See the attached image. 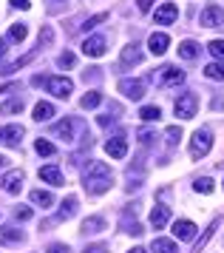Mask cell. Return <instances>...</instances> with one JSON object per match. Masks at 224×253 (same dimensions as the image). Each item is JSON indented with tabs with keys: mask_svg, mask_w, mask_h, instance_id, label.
<instances>
[{
	"mask_svg": "<svg viewBox=\"0 0 224 253\" xmlns=\"http://www.w3.org/2000/svg\"><path fill=\"white\" fill-rule=\"evenodd\" d=\"M136 6H139V12H150V6H153V0H136Z\"/></svg>",
	"mask_w": 224,
	"mask_h": 253,
	"instance_id": "43",
	"label": "cell"
},
{
	"mask_svg": "<svg viewBox=\"0 0 224 253\" xmlns=\"http://www.w3.org/2000/svg\"><path fill=\"white\" fill-rule=\"evenodd\" d=\"M139 60H142V51L136 46H128L122 51V63H139Z\"/></svg>",
	"mask_w": 224,
	"mask_h": 253,
	"instance_id": "29",
	"label": "cell"
},
{
	"mask_svg": "<svg viewBox=\"0 0 224 253\" xmlns=\"http://www.w3.org/2000/svg\"><path fill=\"white\" fill-rule=\"evenodd\" d=\"M216 228H219V219H216L213 225H210V228H207V230H204V233H202V239H199V242H196V245H193V253H202V248H204V245H207V239H210V236H213V233H216Z\"/></svg>",
	"mask_w": 224,
	"mask_h": 253,
	"instance_id": "26",
	"label": "cell"
},
{
	"mask_svg": "<svg viewBox=\"0 0 224 253\" xmlns=\"http://www.w3.org/2000/svg\"><path fill=\"white\" fill-rule=\"evenodd\" d=\"M179 139H182V128L170 126V128H168V145H170V148H173V145H176Z\"/></svg>",
	"mask_w": 224,
	"mask_h": 253,
	"instance_id": "35",
	"label": "cell"
},
{
	"mask_svg": "<svg viewBox=\"0 0 224 253\" xmlns=\"http://www.w3.org/2000/svg\"><path fill=\"white\" fill-rule=\"evenodd\" d=\"M128 253H145V251H142V248H134V251H128Z\"/></svg>",
	"mask_w": 224,
	"mask_h": 253,
	"instance_id": "49",
	"label": "cell"
},
{
	"mask_svg": "<svg viewBox=\"0 0 224 253\" xmlns=\"http://www.w3.org/2000/svg\"><path fill=\"white\" fill-rule=\"evenodd\" d=\"M54 134H57V137H63L66 142H71V139H74V126H71V120L57 123V126H54Z\"/></svg>",
	"mask_w": 224,
	"mask_h": 253,
	"instance_id": "20",
	"label": "cell"
},
{
	"mask_svg": "<svg viewBox=\"0 0 224 253\" xmlns=\"http://www.w3.org/2000/svg\"><path fill=\"white\" fill-rule=\"evenodd\" d=\"M204 77H210V80H224V63H210V66L204 69Z\"/></svg>",
	"mask_w": 224,
	"mask_h": 253,
	"instance_id": "27",
	"label": "cell"
},
{
	"mask_svg": "<svg viewBox=\"0 0 224 253\" xmlns=\"http://www.w3.org/2000/svg\"><path fill=\"white\" fill-rule=\"evenodd\" d=\"M199 23L207 26V29H216V26L224 23V9L222 6H207L202 14H199Z\"/></svg>",
	"mask_w": 224,
	"mask_h": 253,
	"instance_id": "5",
	"label": "cell"
},
{
	"mask_svg": "<svg viewBox=\"0 0 224 253\" xmlns=\"http://www.w3.org/2000/svg\"><path fill=\"white\" fill-rule=\"evenodd\" d=\"M85 253H108L102 245H94V248H85Z\"/></svg>",
	"mask_w": 224,
	"mask_h": 253,
	"instance_id": "46",
	"label": "cell"
},
{
	"mask_svg": "<svg viewBox=\"0 0 224 253\" xmlns=\"http://www.w3.org/2000/svg\"><path fill=\"white\" fill-rule=\"evenodd\" d=\"M82 54L85 57H102L105 54V37H88L82 43Z\"/></svg>",
	"mask_w": 224,
	"mask_h": 253,
	"instance_id": "12",
	"label": "cell"
},
{
	"mask_svg": "<svg viewBox=\"0 0 224 253\" xmlns=\"http://www.w3.org/2000/svg\"><path fill=\"white\" fill-rule=\"evenodd\" d=\"M57 63H60L63 69H68V66H74V54H71V51H66V54H60V57H57Z\"/></svg>",
	"mask_w": 224,
	"mask_h": 253,
	"instance_id": "37",
	"label": "cell"
},
{
	"mask_svg": "<svg viewBox=\"0 0 224 253\" xmlns=\"http://www.w3.org/2000/svg\"><path fill=\"white\" fill-rule=\"evenodd\" d=\"M179 57L196 60L199 57V43H196V40H185V43H179Z\"/></svg>",
	"mask_w": 224,
	"mask_h": 253,
	"instance_id": "17",
	"label": "cell"
},
{
	"mask_svg": "<svg viewBox=\"0 0 224 253\" xmlns=\"http://www.w3.org/2000/svg\"><path fill=\"white\" fill-rule=\"evenodd\" d=\"M40 179L48 185H63V171L57 165H45V168H40Z\"/></svg>",
	"mask_w": 224,
	"mask_h": 253,
	"instance_id": "16",
	"label": "cell"
},
{
	"mask_svg": "<svg viewBox=\"0 0 224 253\" xmlns=\"http://www.w3.org/2000/svg\"><path fill=\"white\" fill-rule=\"evenodd\" d=\"M102 20H108V14L102 12V14H97V17H91V20H85V29H94L97 23H102Z\"/></svg>",
	"mask_w": 224,
	"mask_h": 253,
	"instance_id": "40",
	"label": "cell"
},
{
	"mask_svg": "<svg viewBox=\"0 0 224 253\" xmlns=\"http://www.w3.org/2000/svg\"><path fill=\"white\" fill-rule=\"evenodd\" d=\"M23 239V233L17 228H0V245H17Z\"/></svg>",
	"mask_w": 224,
	"mask_h": 253,
	"instance_id": "19",
	"label": "cell"
},
{
	"mask_svg": "<svg viewBox=\"0 0 224 253\" xmlns=\"http://www.w3.org/2000/svg\"><path fill=\"white\" fill-rule=\"evenodd\" d=\"M82 230H85V233H100V230H105V219L102 216L85 219V222H82Z\"/></svg>",
	"mask_w": 224,
	"mask_h": 253,
	"instance_id": "23",
	"label": "cell"
},
{
	"mask_svg": "<svg viewBox=\"0 0 224 253\" xmlns=\"http://www.w3.org/2000/svg\"><path fill=\"white\" fill-rule=\"evenodd\" d=\"M139 117H142L145 123H156L159 117H162V111H159L156 105H145V108H139Z\"/></svg>",
	"mask_w": 224,
	"mask_h": 253,
	"instance_id": "25",
	"label": "cell"
},
{
	"mask_svg": "<svg viewBox=\"0 0 224 253\" xmlns=\"http://www.w3.org/2000/svg\"><path fill=\"white\" fill-rule=\"evenodd\" d=\"M111 123H113V117H108V114L100 117V126H111Z\"/></svg>",
	"mask_w": 224,
	"mask_h": 253,
	"instance_id": "47",
	"label": "cell"
},
{
	"mask_svg": "<svg viewBox=\"0 0 224 253\" xmlns=\"http://www.w3.org/2000/svg\"><path fill=\"white\" fill-rule=\"evenodd\" d=\"M105 151L111 154L113 160H125V157H128V139H125L122 134L113 137V139H108V142H105Z\"/></svg>",
	"mask_w": 224,
	"mask_h": 253,
	"instance_id": "10",
	"label": "cell"
},
{
	"mask_svg": "<svg viewBox=\"0 0 224 253\" xmlns=\"http://www.w3.org/2000/svg\"><path fill=\"white\" fill-rule=\"evenodd\" d=\"M196 191H199V194H213V179H210V176L196 179Z\"/></svg>",
	"mask_w": 224,
	"mask_h": 253,
	"instance_id": "32",
	"label": "cell"
},
{
	"mask_svg": "<svg viewBox=\"0 0 224 253\" xmlns=\"http://www.w3.org/2000/svg\"><path fill=\"white\" fill-rule=\"evenodd\" d=\"M139 139H142V145H150V142L156 139V134H153V131H148V128H142V131H139Z\"/></svg>",
	"mask_w": 224,
	"mask_h": 253,
	"instance_id": "38",
	"label": "cell"
},
{
	"mask_svg": "<svg viewBox=\"0 0 224 253\" xmlns=\"http://www.w3.org/2000/svg\"><path fill=\"white\" fill-rule=\"evenodd\" d=\"M32 202L40 208H51L54 205V196L48 194V191H32Z\"/></svg>",
	"mask_w": 224,
	"mask_h": 253,
	"instance_id": "22",
	"label": "cell"
},
{
	"mask_svg": "<svg viewBox=\"0 0 224 253\" xmlns=\"http://www.w3.org/2000/svg\"><path fill=\"white\" fill-rule=\"evenodd\" d=\"M74 213H77V196H68L66 202H63V208H60L57 219H71Z\"/></svg>",
	"mask_w": 224,
	"mask_h": 253,
	"instance_id": "21",
	"label": "cell"
},
{
	"mask_svg": "<svg viewBox=\"0 0 224 253\" xmlns=\"http://www.w3.org/2000/svg\"><path fill=\"white\" fill-rule=\"evenodd\" d=\"M48 253H71L66 248V245H51V248H48Z\"/></svg>",
	"mask_w": 224,
	"mask_h": 253,
	"instance_id": "44",
	"label": "cell"
},
{
	"mask_svg": "<svg viewBox=\"0 0 224 253\" xmlns=\"http://www.w3.org/2000/svg\"><path fill=\"white\" fill-rule=\"evenodd\" d=\"M32 57H34V54H26V57L14 60L11 66H6V74H11V71H17V69H20V66H26V63H29V60H32Z\"/></svg>",
	"mask_w": 224,
	"mask_h": 253,
	"instance_id": "36",
	"label": "cell"
},
{
	"mask_svg": "<svg viewBox=\"0 0 224 253\" xmlns=\"http://www.w3.org/2000/svg\"><path fill=\"white\" fill-rule=\"evenodd\" d=\"M82 185L88 194H105L113 185V173L105 162H88V168L82 171Z\"/></svg>",
	"mask_w": 224,
	"mask_h": 253,
	"instance_id": "1",
	"label": "cell"
},
{
	"mask_svg": "<svg viewBox=\"0 0 224 253\" xmlns=\"http://www.w3.org/2000/svg\"><path fill=\"white\" fill-rule=\"evenodd\" d=\"M34 148H37V154H40V157H51V154L57 151L48 139H37V145H34Z\"/></svg>",
	"mask_w": 224,
	"mask_h": 253,
	"instance_id": "31",
	"label": "cell"
},
{
	"mask_svg": "<svg viewBox=\"0 0 224 253\" xmlns=\"http://www.w3.org/2000/svg\"><path fill=\"white\" fill-rule=\"evenodd\" d=\"M26 35H29V32H26V26H23V23H17V26H11L9 40H17V43H20V40H26Z\"/></svg>",
	"mask_w": 224,
	"mask_h": 253,
	"instance_id": "33",
	"label": "cell"
},
{
	"mask_svg": "<svg viewBox=\"0 0 224 253\" xmlns=\"http://www.w3.org/2000/svg\"><path fill=\"white\" fill-rule=\"evenodd\" d=\"M48 91L54 94V97H60V100H68L71 97V91H74V83L68 80V77H48Z\"/></svg>",
	"mask_w": 224,
	"mask_h": 253,
	"instance_id": "4",
	"label": "cell"
},
{
	"mask_svg": "<svg viewBox=\"0 0 224 253\" xmlns=\"http://www.w3.org/2000/svg\"><path fill=\"white\" fill-rule=\"evenodd\" d=\"M6 162H9V160H6V157H0V168H3V165H6Z\"/></svg>",
	"mask_w": 224,
	"mask_h": 253,
	"instance_id": "50",
	"label": "cell"
},
{
	"mask_svg": "<svg viewBox=\"0 0 224 253\" xmlns=\"http://www.w3.org/2000/svg\"><path fill=\"white\" fill-rule=\"evenodd\" d=\"M179 17V6L176 3H162L156 9V26H170Z\"/></svg>",
	"mask_w": 224,
	"mask_h": 253,
	"instance_id": "6",
	"label": "cell"
},
{
	"mask_svg": "<svg viewBox=\"0 0 224 253\" xmlns=\"http://www.w3.org/2000/svg\"><path fill=\"white\" fill-rule=\"evenodd\" d=\"M168 219H170V208H165V205H156L153 211H150V225L153 228H165L168 225Z\"/></svg>",
	"mask_w": 224,
	"mask_h": 253,
	"instance_id": "15",
	"label": "cell"
},
{
	"mask_svg": "<svg viewBox=\"0 0 224 253\" xmlns=\"http://www.w3.org/2000/svg\"><path fill=\"white\" fill-rule=\"evenodd\" d=\"M210 148H213V134L207 128H199L190 139V157L193 160H202V157L210 154Z\"/></svg>",
	"mask_w": 224,
	"mask_h": 253,
	"instance_id": "2",
	"label": "cell"
},
{
	"mask_svg": "<svg viewBox=\"0 0 224 253\" xmlns=\"http://www.w3.org/2000/svg\"><path fill=\"white\" fill-rule=\"evenodd\" d=\"M150 251L153 253H176V245H173L170 239H153Z\"/></svg>",
	"mask_w": 224,
	"mask_h": 253,
	"instance_id": "24",
	"label": "cell"
},
{
	"mask_svg": "<svg viewBox=\"0 0 224 253\" xmlns=\"http://www.w3.org/2000/svg\"><path fill=\"white\" fill-rule=\"evenodd\" d=\"M196 225H193L190 219H176V222H173V236H176V239H182V242H187V239H193V236H196Z\"/></svg>",
	"mask_w": 224,
	"mask_h": 253,
	"instance_id": "8",
	"label": "cell"
},
{
	"mask_svg": "<svg viewBox=\"0 0 224 253\" xmlns=\"http://www.w3.org/2000/svg\"><path fill=\"white\" fill-rule=\"evenodd\" d=\"M196 108H199V97L196 94H182L176 100V117H182V120L196 117Z\"/></svg>",
	"mask_w": 224,
	"mask_h": 253,
	"instance_id": "3",
	"label": "cell"
},
{
	"mask_svg": "<svg viewBox=\"0 0 224 253\" xmlns=\"http://www.w3.org/2000/svg\"><path fill=\"white\" fill-rule=\"evenodd\" d=\"M207 51L213 54V57H219V60H224V40H213L210 46H207Z\"/></svg>",
	"mask_w": 224,
	"mask_h": 253,
	"instance_id": "34",
	"label": "cell"
},
{
	"mask_svg": "<svg viewBox=\"0 0 224 253\" xmlns=\"http://www.w3.org/2000/svg\"><path fill=\"white\" fill-rule=\"evenodd\" d=\"M54 117V105L51 103H37L34 105V120L37 123H45V120H51Z\"/></svg>",
	"mask_w": 224,
	"mask_h": 253,
	"instance_id": "18",
	"label": "cell"
},
{
	"mask_svg": "<svg viewBox=\"0 0 224 253\" xmlns=\"http://www.w3.org/2000/svg\"><path fill=\"white\" fill-rule=\"evenodd\" d=\"M100 103H102V94L100 91H88L82 100H79V105H82V108H97Z\"/></svg>",
	"mask_w": 224,
	"mask_h": 253,
	"instance_id": "28",
	"label": "cell"
},
{
	"mask_svg": "<svg viewBox=\"0 0 224 253\" xmlns=\"http://www.w3.org/2000/svg\"><path fill=\"white\" fill-rule=\"evenodd\" d=\"M14 216L23 219V222H26V219H32V208H17V213H14Z\"/></svg>",
	"mask_w": 224,
	"mask_h": 253,
	"instance_id": "42",
	"label": "cell"
},
{
	"mask_svg": "<svg viewBox=\"0 0 224 253\" xmlns=\"http://www.w3.org/2000/svg\"><path fill=\"white\" fill-rule=\"evenodd\" d=\"M51 37H54V35H51V29L45 26L43 32H40V46H48V43H51Z\"/></svg>",
	"mask_w": 224,
	"mask_h": 253,
	"instance_id": "41",
	"label": "cell"
},
{
	"mask_svg": "<svg viewBox=\"0 0 224 253\" xmlns=\"http://www.w3.org/2000/svg\"><path fill=\"white\" fill-rule=\"evenodd\" d=\"M17 111H23V100H9L0 105V114H17Z\"/></svg>",
	"mask_w": 224,
	"mask_h": 253,
	"instance_id": "30",
	"label": "cell"
},
{
	"mask_svg": "<svg viewBox=\"0 0 224 253\" xmlns=\"http://www.w3.org/2000/svg\"><path fill=\"white\" fill-rule=\"evenodd\" d=\"M125 230H128V233H134V236H139V233H142V225H139V222H128V219H125Z\"/></svg>",
	"mask_w": 224,
	"mask_h": 253,
	"instance_id": "39",
	"label": "cell"
},
{
	"mask_svg": "<svg viewBox=\"0 0 224 253\" xmlns=\"http://www.w3.org/2000/svg\"><path fill=\"white\" fill-rule=\"evenodd\" d=\"M119 91H122L128 100H142V97H145V83L142 80H122L119 83Z\"/></svg>",
	"mask_w": 224,
	"mask_h": 253,
	"instance_id": "7",
	"label": "cell"
},
{
	"mask_svg": "<svg viewBox=\"0 0 224 253\" xmlns=\"http://www.w3.org/2000/svg\"><path fill=\"white\" fill-rule=\"evenodd\" d=\"M11 6H17V9H29L32 3H29V0H11Z\"/></svg>",
	"mask_w": 224,
	"mask_h": 253,
	"instance_id": "45",
	"label": "cell"
},
{
	"mask_svg": "<svg viewBox=\"0 0 224 253\" xmlns=\"http://www.w3.org/2000/svg\"><path fill=\"white\" fill-rule=\"evenodd\" d=\"M3 51H6V40H0V54H3Z\"/></svg>",
	"mask_w": 224,
	"mask_h": 253,
	"instance_id": "48",
	"label": "cell"
},
{
	"mask_svg": "<svg viewBox=\"0 0 224 253\" xmlns=\"http://www.w3.org/2000/svg\"><path fill=\"white\" fill-rule=\"evenodd\" d=\"M148 46H150V54H165L168 51V46H170V37L168 35H162V32H153L150 35V40H148Z\"/></svg>",
	"mask_w": 224,
	"mask_h": 253,
	"instance_id": "14",
	"label": "cell"
},
{
	"mask_svg": "<svg viewBox=\"0 0 224 253\" xmlns=\"http://www.w3.org/2000/svg\"><path fill=\"white\" fill-rule=\"evenodd\" d=\"M0 188L9 191V194H17V191L23 188V173L11 171V173H6V176H0Z\"/></svg>",
	"mask_w": 224,
	"mask_h": 253,
	"instance_id": "13",
	"label": "cell"
},
{
	"mask_svg": "<svg viewBox=\"0 0 224 253\" xmlns=\"http://www.w3.org/2000/svg\"><path fill=\"white\" fill-rule=\"evenodd\" d=\"M20 139H23V128L20 126L0 128V145H9V148H14V145H20Z\"/></svg>",
	"mask_w": 224,
	"mask_h": 253,
	"instance_id": "9",
	"label": "cell"
},
{
	"mask_svg": "<svg viewBox=\"0 0 224 253\" xmlns=\"http://www.w3.org/2000/svg\"><path fill=\"white\" fill-rule=\"evenodd\" d=\"M185 80V71L176 69V66H165V69L159 71V83L162 85H179Z\"/></svg>",
	"mask_w": 224,
	"mask_h": 253,
	"instance_id": "11",
	"label": "cell"
}]
</instances>
